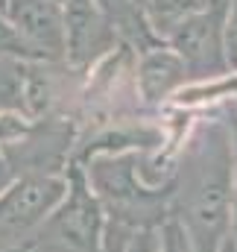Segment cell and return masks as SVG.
I'll return each instance as SVG.
<instances>
[{
	"mask_svg": "<svg viewBox=\"0 0 237 252\" xmlns=\"http://www.w3.org/2000/svg\"><path fill=\"white\" fill-rule=\"evenodd\" d=\"M0 252H32L30 244H21V247H9V250H0Z\"/></svg>",
	"mask_w": 237,
	"mask_h": 252,
	"instance_id": "cell-17",
	"label": "cell"
},
{
	"mask_svg": "<svg viewBox=\"0 0 237 252\" xmlns=\"http://www.w3.org/2000/svg\"><path fill=\"white\" fill-rule=\"evenodd\" d=\"M76 121L70 115L35 118L18 141L0 150L12 176H64L73 161Z\"/></svg>",
	"mask_w": 237,
	"mask_h": 252,
	"instance_id": "cell-3",
	"label": "cell"
},
{
	"mask_svg": "<svg viewBox=\"0 0 237 252\" xmlns=\"http://www.w3.org/2000/svg\"><path fill=\"white\" fill-rule=\"evenodd\" d=\"M0 15L41 62H64V15L53 0H6Z\"/></svg>",
	"mask_w": 237,
	"mask_h": 252,
	"instance_id": "cell-6",
	"label": "cell"
},
{
	"mask_svg": "<svg viewBox=\"0 0 237 252\" xmlns=\"http://www.w3.org/2000/svg\"><path fill=\"white\" fill-rule=\"evenodd\" d=\"M158 252H193L176 220H167L158 229Z\"/></svg>",
	"mask_w": 237,
	"mask_h": 252,
	"instance_id": "cell-13",
	"label": "cell"
},
{
	"mask_svg": "<svg viewBox=\"0 0 237 252\" xmlns=\"http://www.w3.org/2000/svg\"><path fill=\"white\" fill-rule=\"evenodd\" d=\"M187 85H190L187 67L176 56V50L167 47L164 41L135 56V91L141 106L158 109Z\"/></svg>",
	"mask_w": 237,
	"mask_h": 252,
	"instance_id": "cell-7",
	"label": "cell"
},
{
	"mask_svg": "<svg viewBox=\"0 0 237 252\" xmlns=\"http://www.w3.org/2000/svg\"><path fill=\"white\" fill-rule=\"evenodd\" d=\"M91 3L100 12V18L109 24V30L115 32L120 47H126L138 56V53L158 44L155 32L147 24L144 6L138 0H91Z\"/></svg>",
	"mask_w": 237,
	"mask_h": 252,
	"instance_id": "cell-8",
	"label": "cell"
},
{
	"mask_svg": "<svg viewBox=\"0 0 237 252\" xmlns=\"http://www.w3.org/2000/svg\"><path fill=\"white\" fill-rule=\"evenodd\" d=\"M223 50H226V64H229V73H237V0H226Z\"/></svg>",
	"mask_w": 237,
	"mask_h": 252,
	"instance_id": "cell-12",
	"label": "cell"
},
{
	"mask_svg": "<svg viewBox=\"0 0 237 252\" xmlns=\"http://www.w3.org/2000/svg\"><path fill=\"white\" fill-rule=\"evenodd\" d=\"M3 3H6V0H0V9H3Z\"/></svg>",
	"mask_w": 237,
	"mask_h": 252,
	"instance_id": "cell-18",
	"label": "cell"
},
{
	"mask_svg": "<svg viewBox=\"0 0 237 252\" xmlns=\"http://www.w3.org/2000/svg\"><path fill=\"white\" fill-rule=\"evenodd\" d=\"M223 21H226V0L211 3L202 12L190 15L164 38V44L173 47L176 56L184 62L190 82H211L229 73L223 50Z\"/></svg>",
	"mask_w": 237,
	"mask_h": 252,
	"instance_id": "cell-5",
	"label": "cell"
},
{
	"mask_svg": "<svg viewBox=\"0 0 237 252\" xmlns=\"http://www.w3.org/2000/svg\"><path fill=\"white\" fill-rule=\"evenodd\" d=\"M0 59H15V62H41L32 56V50L21 41V35L12 30V24L0 15Z\"/></svg>",
	"mask_w": 237,
	"mask_h": 252,
	"instance_id": "cell-11",
	"label": "cell"
},
{
	"mask_svg": "<svg viewBox=\"0 0 237 252\" xmlns=\"http://www.w3.org/2000/svg\"><path fill=\"white\" fill-rule=\"evenodd\" d=\"M9 182H12V173H9V167H6V161L0 158V190L6 188Z\"/></svg>",
	"mask_w": 237,
	"mask_h": 252,
	"instance_id": "cell-15",
	"label": "cell"
},
{
	"mask_svg": "<svg viewBox=\"0 0 237 252\" xmlns=\"http://www.w3.org/2000/svg\"><path fill=\"white\" fill-rule=\"evenodd\" d=\"M123 252H158V229H144L138 232Z\"/></svg>",
	"mask_w": 237,
	"mask_h": 252,
	"instance_id": "cell-14",
	"label": "cell"
},
{
	"mask_svg": "<svg viewBox=\"0 0 237 252\" xmlns=\"http://www.w3.org/2000/svg\"><path fill=\"white\" fill-rule=\"evenodd\" d=\"M205 6H211V0H144V15L155 38L164 41L178 24H184L190 15L202 12Z\"/></svg>",
	"mask_w": 237,
	"mask_h": 252,
	"instance_id": "cell-9",
	"label": "cell"
},
{
	"mask_svg": "<svg viewBox=\"0 0 237 252\" xmlns=\"http://www.w3.org/2000/svg\"><path fill=\"white\" fill-rule=\"evenodd\" d=\"M138 3H141V6H144V0H138Z\"/></svg>",
	"mask_w": 237,
	"mask_h": 252,
	"instance_id": "cell-19",
	"label": "cell"
},
{
	"mask_svg": "<svg viewBox=\"0 0 237 252\" xmlns=\"http://www.w3.org/2000/svg\"><path fill=\"white\" fill-rule=\"evenodd\" d=\"M232 135L223 118L193 126L170 182V220L193 252H220L232 223Z\"/></svg>",
	"mask_w": 237,
	"mask_h": 252,
	"instance_id": "cell-1",
	"label": "cell"
},
{
	"mask_svg": "<svg viewBox=\"0 0 237 252\" xmlns=\"http://www.w3.org/2000/svg\"><path fill=\"white\" fill-rule=\"evenodd\" d=\"M64 176H12L0 190V250L21 247L64 196Z\"/></svg>",
	"mask_w": 237,
	"mask_h": 252,
	"instance_id": "cell-4",
	"label": "cell"
},
{
	"mask_svg": "<svg viewBox=\"0 0 237 252\" xmlns=\"http://www.w3.org/2000/svg\"><path fill=\"white\" fill-rule=\"evenodd\" d=\"M53 3L64 12V9H73V6H79V3H85V0H53Z\"/></svg>",
	"mask_w": 237,
	"mask_h": 252,
	"instance_id": "cell-16",
	"label": "cell"
},
{
	"mask_svg": "<svg viewBox=\"0 0 237 252\" xmlns=\"http://www.w3.org/2000/svg\"><path fill=\"white\" fill-rule=\"evenodd\" d=\"M64 196L44 217V223L30 235L32 252H103L106 214L91 193L79 164H67L64 170Z\"/></svg>",
	"mask_w": 237,
	"mask_h": 252,
	"instance_id": "cell-2",
	"label": "cell"
},
{
	"mask_svg": "<svg viewBox=\"0 0 237 252\" xmlns=\"http://www.w3.org/2000/svg\"><path fill=\"white\" fill-rule=\"evenodd\" d=\"M226 126L232 135V156H235V170H232V223H229V241L235 244L237 250V106L235 100L226 103Z\"/></svg>",
	"mask_w": 237,
	"mask_h": 252,
	"instance_id": "cell-10",
	"label": "cell"
}]
</instances>
